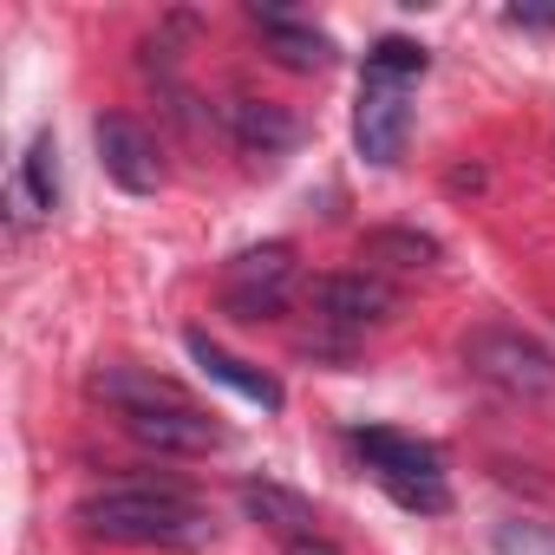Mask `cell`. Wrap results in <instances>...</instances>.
Masks as SVG:
<instances>
[{
	"label": "cell",
	"mask_w": 555,
	"mask_h": 555,
	"mask_svg": "<svg viewBox=\"0 0 555 555\" xmlns=\"http://www.w3.org/2000/svg\"><path fill=\"white\" fill-rule=\"evenodd\" d=\"M73 522L99 542H131V548H196L209 535L203 509L170 490V483H118V490H99L73 509Z\"/></svg>",
	"instance_id": "obj_1"
},
{
	"label": "cell",
	"mask_w": 555,
	"mask_h": 555,
	"mask_svg": "<svg viewBox=\"0 0 555 555\" xmlns=\"http://www.w3.org/2000/svg\"><path fill=\"white\" fill-rule=\"evenodd\" d=\"M353 451L366 457V470L379 477V490L399 509H418V516H444L451 509V483H444L438 444L405 438V431H353Z\"/></svg>",
	"instance_id": "obj_2"
},
{
	"label": "cell",
	"mask_w": 555,
	"mask_h": 555,
	"mask_svg": "<svg viewBox=\"0 0 555 555\" xmlns=\"http://www.w3.org/2000/svg\"><path fill=\"white\" fill-rule=\"evenodd\" d=\"M464 366H470L477 379H490L496 392H509V399H548V392H555V360H548V347H535V340H522V334H509V327H477V334L464 340Z\"/></svg>",
	"instance_id": "obj_3"
},
{
	"label": "cell",
	"mask_w": 555,
	"mask_h": 555,
	"mask_svg": "<svg viewBox=\"0 0 555 555\" xmlns=\"http://www.w3.org/2000/svg\"><path fill=\"white\" fill-rule=\"evenodd\" d=\"M288 288H295V248L288 242L242 248L222 268V308L235 321H274V314H288Z\"/></svg>",
	"instance_id": "obj_4"
},
{
	"label": "cell",
	"mask_w": 555,
	"mask_h": 555,
	"mask_svg": "<svg viewBox=\"0 0 555 555\" xmlns=\"http://www.w3.org/2000/svg\"><path fill=\"white\" fill-rule=\"evenodd\" d=\"M405 131H412V86L405 79H386V73H366L360 79V105H353V144L366 164L392 170L405 157Z\"/></svg>",
	"instance_id": "obj_5"
},
{
	"label": "cell",
	"mask_w": 555,
	"mask_h": 555,
	"mask_svg": "<svg viewBox=\"0 0 555 555\" xmlns=\"http://www.w3.org/2000/svg\"><path fill=\"white\" fill-rule=\"evenodd\" d=\"M92 144H99V164H105V177H112L118 190H131V196L164 190V151H157V138H151L138 118L105 112V118L92 125Z\"/></svg>",
	"instance_id": "obj_6"
},
{
	"label": "cell",
	"mask_w": 555,
	"mask_h": 555,
	"mask_svg": "<svg viewBox=\"0 0 555 555\" xmlns=\"http://www.w3.org/2000/svg\"><path fill=\"white\" fill-rule=\"evenodd\" d=\"M125 431L144 444V451H157V457H203V451H222V425L209 418V412H196V405H170V412H131L125 418Z\"/></svg>",
	"instance_id": "obj_7"
},
{
	"label": "cell",
	"mask_w": 555,
	"mask_h": 555,
	"mask_svg": "<svg viewBox=\"0 0 555 555\" xmlns=\"http://www.w3.org/2000/svg\"><path fill=\"white\" fill-rule=\"evenodd\" d=\"M314 308L334 321V327H379L399 314V288L379 282V274H321L314 282Z\"/></svg>",
	"instance_id": "obj_8"
},
{
	"label": "cell",
	"mask_w": 555,
	"mask_h": 555,
	"mask_svg": "<svg viewBox=\"0 0 555 555\" xmlns=\"http://www.w3.org/2000/svg\"><path fill=\"white\" fill-rule=\"evenodd\" d=\"M183 347H190V360L203 366V379H216V386L242 392L248 405H261V412H282V405H288L282 379H274V373H261V366H248V360H235V353H229V347H216L203 327H190V334H183Z\"/></svg>",
	"instance_id": "obj_9"
},
{
	"label": "cell",
	"mask_w": 555,
	"mask_h": 555,
	"mask_svg": "<svg viewBox=\"0 0 555 555\" xmlns=\"http://www.w3.org/2000/svg\"><path fill=\"white\" fill-rule=\"evenodd\" d=\"M248 21L261 27V40H268V53L282 60L288 73H321L327 60H334V40L321 34V27H308V21H295V14H282V8H248Z\"/></svg>",
	"instance_id": "obj_10"
},
{
	"label": "cell",
	"mask_w": 555,
	"mask_h": 555,
	"mask_svg": "<svg viewBox=\"0 0 555 555\" xmlns=\"http://www.w3.org/2000/svg\"><path fill=\"white\" fill-rule=\"evenodd\" d=\"M229 131H235V144H242L248 157H282V151H295V138H301V125H295L282 105H261V99H235V105H229Z\"/></svg>",
	"instance_id": "obj_11"
},
{
	"label": "cell",
	"mask_w": 555,
	"mask_h": 555,
	"mask_svg": "<svg viewBox=\"0 0 555 555\" xmlns=\"http://www.w3.org/2000/svg\"><path fill=\"white\" fill-rule=\"evenodd\" d=\"M242 509L261 522V529H274L282 542H308V535H321L314 522V503L308 496H295V490H282V483H242Z\"/></svg>",
	"instance_id": "obj_12"
},
{
	"label": "cell",
	"mask_w": 555,
	"mask_h": 555,
	"mask_svg": "<svg viewBox=\"0 0 555 555\" xmlns=\"http://www.w3.org/2000/svg\"><path fill=\"white\" fill-rule=\"evenodd\" d=\"M40 209H60V144L53 131H40L21 157V183H14V216H40Z\"/></svg>",
	"instance_id": "obj_13"
},
{
	"label": "cell",
	"mask_w": 555,
	"mask_h": 555,
	"mask_svg": "<svg viewBox=\"0 0 555 555\" xmlns=\"http://www.w3.org/2000/svg\"><path fill=\"white\" fill-rule=\"evenodd\" d=\"M92 392L112 399L125 418H131V412H170V405H190L170 379H151V373H131V366H105V373L92 379Z\"/></svg>",
	"instance_id": "obj_14"
},
{
	"label": "cell",
	"mask_w": 555,
	"mask_h": 555,
	"mask_svg": "<svg viewBox=\"0 0 555 555\" xmlns=\"http://www.w3.org/2000/svg\"><path fill=\"white\" fill-rule=\"evenodd\" d=\"M360 255L366 261H386V268H431L438 261V242L425 229H373L360 242Z\"/></svg>",
	"instance_id": "obj_15"
},
{
	"label": "cell",
	"mask_w": 555,
	"mask_h": 555,
	"mask_svg": "<svg viewBox=\"0 0 555 555\" xmlns=\"http://www.w3.org/2000/svg\"><path fill=\"white\" fill-rule=\"evenodd\" d=\"M425 66H431V53L418 47V40H405V34H386L373 53H366V73H386V79H425Z\"/></svg>",
	"instance_id": "obj_16"
},
{
	"label": "cell",
	"mask_w": 555,
	"mask_h": 555,
	"mask_svg": "<svg viewBox=\"0 0 555 555\" xmlns=\"http://www.w3.org/2000/svg\"><path fill=\"white\" fill-rule=\"evenodd\" d=\"M509 27H535L542 34V27H555V14L548 8H509Z\"/></svg>",
	"instance_id": "obj_17"
},
{
	"label": "cell",
	"mask_w": 555,
	"mask_h": 555,
	"mask_svg": "<svg viewBox=\"0 0 555 555\" xmlns=\"http://www.w3.org/2000/svg\"><path fill=\"white\" fill-rule=\"evenodd\" d=\"M288 555H340L327 535H308V542H288Z\"/></svg>",
	"instance_id": "obj_18"
}]
</instances>
